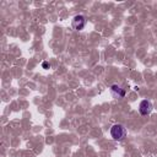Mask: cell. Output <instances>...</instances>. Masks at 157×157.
I'll return each mask as SVG.
<instances>
[{
    "label": "cell",
    "mask_w": 157,
    "mask_h": 157,
    "mask_svg": "<svg viewBox=\"0 0 157 157\" xmlns=\"http://www.w3.org/2000/svg\"><path fill=\"white\" fill-rule=\"evenodd\" d=\"M110 135L114 140L119 141V140H123L125 136H126V129L121 125V124H115L110 128Z\"/></svg>",
    "instance_id": "obj_1"
},
{
    "label": "cell",
    "mask_w": 157,
    "mask_h": 157,
    "mask_svg": "<svg viewBox=\"0 0 157 157\" xmlns=\"http://www.w3.org/2000/svg\"><path fill=\"white\" fill-rule=\"evenodd\" d=\"M153 107H152V103L148 101V99H144L140 102V105H139V112L141 115H148L151 112H152Z\"/></svg>",
    "instance_id": "obj_2"
},
{
    "label": "cell",
    "mask_w": 157,
    "mask_h": 157,
    "mask_svg": "<svg viewBox=\"0 0 157 157\" xmlns=\"http://www.w3.org/2000/svg\"><path fill=\"white\" fill-rule=\"evenodd\" d=\"M71 25H72V27H74L76 31L83 29V27H85V25H86V18H85V16H82V15H76V16L72 18Z\"/></svg>",
    "instance_id": "obj_3"
},
{
    "label": "cell",
    "mask_w": 157,
    "mask_h": 157,
    "mask_svg": "<svg viewBox=\"0 0 157 157\" xmlns=\"http://www.w3.org/2000/svg\"><path fill=\"white\" fill-rule=\"evenodd\" d=\"M110 92H112L114 98H123L125 96V91L120 86H118V85H113L110 87Z\"/></svg>",
    "instance_id": "obj_4"
},
{
    "label": "cell",
    "mask_w": 157,
    "mask_h": 157,
    "mask_svg": "<svg viewBox=\"0 0 157 157\" xmlns=\"http://www.w3.org/2000/svg\"><path fill=\"white\" fill-rule=\"evenodd\" d=\"M49 66H50V65H49L48 61H43V64H42V67H43V69H48Z\"/></svg>",
    "instance_id": "obj_5"
}]
</instances>
